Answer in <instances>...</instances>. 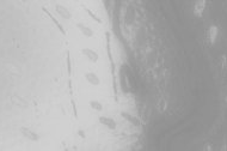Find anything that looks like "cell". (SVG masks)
Returning <instances> with one entry per match:
<instances>
[{
    "label": "cell",
    "mask_w": 227,
    "mask_h": 151,
    "mask_svg": "<svg viewBox=\"0 0 227 151\" xmlns=\"http://www.w3.org/2000/svg\"><path fill=\"white\" fill-rule=\"evenodd\" d=\"M205 0H198V1H196L195 2V6H194V13L196 17H201L202 16V13H203V10H205Z\"/></svg>",
    "instance_id": "1"
},
{
    "label": "cell",
    "mask_w": 227,
    "mask_h": 151,
    "mask_svg": "<svg viewBox=\"0 0 227 151\" xmlns=\"http://www.w3.org/2000/svg\"><path fill=\"white\" fill-rule=\"evenodd\" d=\"M216 36H217V28L213 25V27H210V28L208 29V31H207V37H208V40L210 41L212 44L215 42Z\"/></svg>",
    "instance_id": "2"
},
{
    "label": "cell",
    "mask_w": 227,
    "mask_h": 151,
    "mask_svg": "<svg viewBox=\"0 0 227 151\" xmlns=\"http://www.w3.org/2000/svg\"><path fill=\"white\" fill-rule=\"evenodd\" d=\"M21 132H22L23 134L26 137V138H29V139H31V140H37L38 139V136L35 133V132H33L31 129H25V127H22L21 129Z\"/></svg>",
    "instance_id": "3"
},
{
    "label": "cell",
    "mask_w": 227,
    "mask_h": 151,
    "mask_svg": "<svg viewBox=\"0 0 227 151\" xmlns=\"http://www.w3.org/2000/svg\"><path fill=\"white\" fill-rule=\"evenodd\" d=\"M56 11H57V13H60L64 18H67V19H68V18H71V13H69V12L67 11V9H65L64 6L57 5V6H56Z\"/></svg>",
    "instance_id": "4"
},
{
    "label": "cell",
    "mask_w": 227,
    "mask_h": 151,
    "mask_svg": "<svg viewBox=\"0 0 227 151\" xmlns=\"http://www.w3.org/2000/svg\"><path fill=\"white\" fill-rule=\"evenodd\" d=\"M85 77H86L87 82H90L91 84H93V85L99 84V79H98V77L96 75H93V73H86Z\"/></svg>",
    "instance_id": "5"
},
{
    "label": "cell",
    "mask_w": 227,
    "mask_h": 151,
    "mask_svg": "<svg viewBox=\"0 0 227 151\" xmlns=\"http://www.w3.org/2000/svg\"><path fill=\"white\" fill-rule=\"evenodd\" d=\"M100 121H102V122H104V125H107V126H108V127H110L111 129L116 127V125H115V121H114V120H111V119L100 118Z\"/></svg>",
    "instance_id": "6"
},
{
    "label": "cell",
    "mask_w": 227,
    "mask_h": 151,
    "mask_svg": "<svg viewBox=\"0 0 227 151\" xmlns=\"http://www.w3.org/2000/svg\"><path fill=\"white\" fill-rule=\"evenodd\" d=\"M83 52H84L85 54H87V55H88V58H90L92 61H97L98 60L97 53H95V52H92V51H90V49H84Z\"/></svg>",
    "instance_id": "7"
},
{
    "label": "cell",
    "mask_w": 227,
    "mask_h": 151,
    "mask_svg": "<svg viewBox=\"0 0 227 151\" xmlns=\"http://www.w3.org/2000/svg\"><path fill=\"white\" fill-rule=\"evenodd\" d=\"M165 109H166V101H165L164 98H160L159 102H158V110H159L160 113H162Z\"/></svg>",
    "instance_id": "8"
},
{
    "label": "cell",
    "mask_w": 227,
    "mask_h": 151,
    "mask_svg": "<svg viewBox=\"0 0 227 151\" xmlns=\"http://www.w3.org/2000/svg\"><path fill=\"white\" fill-rule=\"evenodd\" d=\"M79 27H80V29H81V31L84 32L86 36H92V31L88 29V28H85L84 25H81V24H79Z\"/></svg>",
    "instance_id": "9"
},
{
    "label": "cell",
    "mask_w": 227,
    "mask_h": 151,
    "mask_svg": "<svg viewBox=\"0 0 227 151\" xmlns=\"http://www.w3.org/2000/svg\"><path fill=\"white\" fill-rule=\"evenodd\" d=\"M91 107L97 110H102V106L99 104V102H96V101H91Z\"/></svg>",
    "instance_id": "10"
},
{
    "label": "cell",
    "mask_w": 227,
    "mask_h": 151,
    "mask_svg": "<svg viewBox=\"0 0 227 151\" xmlns=\"http://www.w3.org/2000/svg\"><path fill=\"white\" fill-rule=\"evenodd\" d=\"M213 148H212V145H208V146H205V150H212Z\"/></svg>",
    "instance_id": "11"
}]
</instances>
